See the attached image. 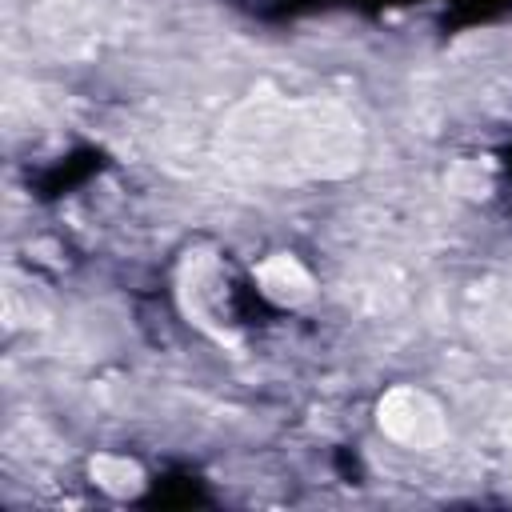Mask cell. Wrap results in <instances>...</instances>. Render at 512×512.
I'll return each instance as SVG.
<instances>
[{"mask_svg":"<svg viewBox=\"0 0 512 512\" xmlns=\"http://www.w3.org/2000/svg\"><path fill=\"white\" fill-rule=\"evenodd\" d=\"M224 156L260 180H328L360 164V124L328 100H244L224 120Z\"/></svg>","mask_w":512,"mask_h":512,"instance_id":"obj_1","label":"cell"},{"mask_svg":"<svg viewBox=\"0 0 512 512\" xmlns=\"http://www.w3.org/2000/svg\"><path fill=\"white\" fill-rule=\"evenodd\" d=\"M376 420L384 428V436H392L396 444L404 448H416V452H432L448 440V420H444V408L412 388V384H396L380 396L376 404Z\"/></svg>","mask_w":512,"mask_h":512,"instance_id":"obj_2","label":"cell"},{"mask_svg":"<svg viewBox=\"0 0 512 512\" xmlns=\"http://www.w3.org/2000/svg\"><path fill=\"white\" fill-rule=\"evenodd\" d=\"M256 284H260V292H264L268 300H276V304H304V300L312 296V276H308V268H304L296 256H288V252L268 256V260L256 268Z\"/></svg>","mask_w":512,"mask_h":512,"instance_id":"obj_3","label":"cell"},{"mask_svg":"<svg viewBox=\"0 0 512 512\" xmlns=\"http://www.w3.org/2000/svg\"><path fill=\"white\" fill-rule=\"evenodd\" d=\"M92 480L112 496H136L144 488V472L128 456H112V452L92 456Z\"/></svg>","mask_w":512,"mask_h":512,"instance_id":"obj_4","label":"cell"}]
</instances>
